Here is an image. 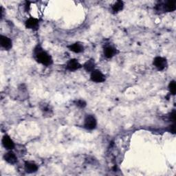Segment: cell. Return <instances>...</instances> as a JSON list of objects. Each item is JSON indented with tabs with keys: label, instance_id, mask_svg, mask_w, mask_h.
<instances>
[{
	"label": "cell",
	"instance_id": "cell-5",
	"mask_svg": "<svg viewBox=\"0 0 176 176\" xmlns=\"http://www.w3.org/2000/svg\"><path fill=\"white\" fill-rule=\"evenodd\" d=\"M0 43H1L2 46L7 50H10L12 48V41L10 38L6 36L2 35L0 37Z\"/></svg>",
	"mask_w": 176,
	"mask_h": 176
},
{
	"label": "cell",
	"instance_id": "cell-10",
	"mask_svg": "<svg viewBox=\"0 0 176 176\" xmlns=\"http://www.w3.org/2000/svg\"><path fill=\"white\" fill-rule=\"evenodd\" d=\"M38 24H39V20L35 18H30L25 22V27L29 29L35 28Z\"/></svg>",
	"mask_w": 176,
	"mask_h": 176
},
{
	"label": "cell",
	"instance_id": "cell-13",
	"mask_svg": "<svg viewBox=\"0 0 176 176\" xmlns=\"http://www.w3.org/2000/svg\"><path fill=\"white\" fill-rule=\"evenodd\" d=\"M115 53H116V50L111 46L106 47L104 49V55L105 56V57L108 58H111L114 55H115Z\"/></svg>",
	"mask_w": 176,
	"mask_h": 176
},
{
	"label": "cell",
	"instance_id": "cell-7",
	"mask_svg": "<svg viewBox=\"0 0 176 176\" xmlns=\"http://www.w3.org/2000/svg\"><path fill=\"white\" fill-rule=\"evenodd\" d=\"M81 68V65L76 59H70L67 64V69L70 71H75Z\"/></svg>",
	"mask_w": 176,
	"mask_h": 176
},
{
	"label": "cell",
	"instance_id": "cell-20",
	"mask_svg": "<svg viewBox=\"0 0 176 176\" xmlns=\"http://www.w3.org/2000/svg\"><path fill=\"white\" fill-rule=\"evenodd\" d=\"M170 131L172 132L173 134H175V124H173V125L171 126V127H170Z\"/></svg>",
	"mask_w": 176,
	"mask_h": 176
},
{
	"label": "cell",
	"instance_id": "cell-15",
	"mask_svg": "<svg viewBox=\"0 0 176 176\" xmlns=\"http://www.w3.org/2000/svg\"><path fill=\"white\" fill-rule=\"evenodd\" d=\"M123 6L124 4L122 1L116 2V3L112 6V11H114V12H118L123 8Z\"/></svg>",
	"mask_w": 176,
	"mask_h": 176
},
{
	"label": "cell",
	"instance_id": "cell-12",
	"mask_svg": "<svg viewBox=\"0 0 176 176\" xmlns=\"http://www.w3.org/2000/svg\"><path fill=\"white\" fill-rule=\"evenodd\" d=\"M164 10L167 12H173L175 10V1H168L164 5Z\"/></svg>",
	"mask_w": 176,
	"mask_h": 176
},
{
	"label": "cell",
	"instance_id": "cell-1",
	"mask_svg": "<svg viewBox=\"0 0 176 176\" xmlns=\"http://www.w3.org/2000/svg\"><path fill=\"white\" fill-rule=\"evenodd\" d=\"M35 58L42 64L44 65H50L52 63V59L50 56L46 52L43 51L42 48H37L35 49Z\"/></svg>",
	"mask_w": 176,
	"mask_h": 176
},
{
	"label": "cell",
	"instance_id": "cell-18",
	"mask_svg": "<svg viewBox=\"0 0 176 176\" xmlns=\"http://www.w3.org/2000/svg\"><path fill=\"white\" fill-rule=\"evenodd\" d=\"M42 111L45 114H46V113L50 114V111H51V109H50L49 106L45 105V104H44V105H43V108H42Z\"/></svg>",
	"mask_w": 176,
	"mask_h": 176
},
{
	"label": "cell",
	"instance_id": "cell-4",
	"mask_svg": "<svg viewBox=\"0 0 176 176\" xmlns=\"http://www.w3.org/2000/svg\"><path fill=\"white\" fill-rule=\"evenodd\" d=\"M154 65L159 70H163L167 65V60L163 57H157L154 58Z\"/></svg>",
	"mask_w": 176,
	"mask_h": 176
},
{
	"label": "cell",
	"instance_id": "cell-17",
	"mask_svg": "<svg viewBox=\"0 0 176 176\" xmlns=\"http://www.w3.org/2000/svg\"><path fill=\"white\" fill-rule=\"evenodd\" d=\"M76 105L79 108H85L86 106V103L83 100H78L76 102Z\"/></svg>",
	"mask_w": 176,
	"mask_h": 176
},
{
	"label": "cell",
	"instance_id": "cell-3",
	"mask_svg": "<svg viewBox=\"0 0 176 176\" xmlns=\"http://www.w3.org/2000/svg\"><path fill=\"white\" fill-rule=\"evenodd\" d=\"M91 80L96 83H102L105 81V77L99 70H94L91 74Z\"/></svg>",
	"mask_w": 176,
	"mask_h": 176
},
{
	"label": "cell",
	"instance_id": "cell-11",
	"mask_svg": "<svg viewBox=\"0 0 176 176\" xmlns=\"http://www.w3.org/2000/svg\"><path fill=\"white\" fill-rule=\"evenodd\" d=\"M68 48L71 51H72V52L76 53H80L81 52H83L84 49L83 45L78 43H74V44L70 45V46H68Z\"/></svg>",
	"mask_w": 176,
	"mask_h": 176
},
{
	"label": "cell",
	"instance_id": "cell-9",
	"mask_svg": "<svg viewBox=\"0 0 176 176\" xmlns=\"http://www.w3.org/2000/svg\"><path fill=\"white\" fill-rule=\"evenodd\" d=\"M24 169L27 173H32L36 172L38 169V167L37 164H35V163L30 162H25Z\"/></svg>",
	"mask_w": 176,
	"mask_h": 176
},
{
	"label": "cell",
	"instance_id": "cell-16",
	"mask_svg": "<svg viewBox=\"0 0 176 176\" xmlns=\"http://www.w3.org/2000/svg\"><path fill=\"white\" fill-rule=\"evenodd\" d=\"M169 88L171 94L172 95H175L176 92V83L175 81H172L171 82H170Z\"/></svg>",
	"mask_w": 176,
	"mask_h": 176
},
{
	"label": "cell",
	"instance_id": "cell-2",
	"mask_svg": "<svg viewBox=\"0 0 176 176\" xmlns=\"http://www.w3.org/2000/svg\"><path fill=\"white\" fill-rule=\"evenodd\" d=\"M96 120L92 115H88L85 119V127L86 129L92 130L96 127Z\"/></svg>",
	"mask_w": 176,
	"mask_h": 176
},
{
	"label": "cell",
	"instance_id": "cell-19",
	"mask_svg": "<svg viewBox=\"0 0 176 176\" xmlns=\"http://www.w3.org/2000/svg\"><path fill=\"white\" fill-rule=\"evenodd\" d=\"M170 118L171 120L173 122H175V111L173 110L172 111V113H171V115H170Z\"/></svg>",
	"mask_w": 176,
	"mask_h": 176
},
{
	"label": "cell",
	"instance_id": "cell-8",
	"mask_svg": "<svg viewBox=\"0 0 176 176\" xmlns=\"http://www.w3.org/2000/svg\"><path fill=\"white\" fill-rule=\"evenodd\" d=\"M4 160H6L7 162L10 163L11 164H14L17 162V158L16 156L13 152L9 151L6 153V154L4 155Z\"/></svg>",
	"mask_w": 176,
	"mask_h": 176
},
{
	"label": "cell",
	"instance_id": "cell-14",
	"mask_svg": "<svg viewBox=\"0 0 176 176\" xmlns=\"http://www.w3.org/2000/svg\"><path fill=\"white\" fill-rule=\"evenodd\" d=\"M84 68L88 72H93L94 67H95V63L93 59H90L87 61V62L83 65Z\"/></svg>",
	"mask_w": 176,
	"mask_h": 176
},
{
	"label": "cell",
	"instance_id": "cell-6",
	"mask_svg": "<svg viewBox=\"0 0 176 176\" xmlns=\"http://www.w3.org/2000/svg\"><path fill=\"white\" fill-rule=\"evenodd\" d=\"M2 144H3L4 147L6 148L7 149H14L15 147V143L12 141V140L8 136H4L2 138Z\"/></svg>",
	"mask_w": 176,
	"mask_h": 176
}]
</instances>
